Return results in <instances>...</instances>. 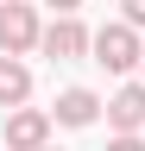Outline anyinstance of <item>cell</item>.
<instances>
[{
    "label": "cell",
    "instance_id": "cell-6",
    "mask_svg": "<svg viewBox=\"0 0 145 151\" xmlns=\"http://www.w3.org/2000/svg\"><path fill=\"white\" fill-rule=\"evenodd\" d=\"M50 120H57V126H95L101 120V94L95 88H63L57 107H50Z\"/></svg>",
    "mask_w": 145,
    "mask_h": 151
},
{
    "label": "cell",
    "instance_id": "cell-1",
    "mask_svg": "<svg viewBox=\"0 0 145 151\" xmlns=\"http://www.w3.org/2000/svg\"><path fill=\"white\" fill-rule=\"evenodd\" d=\"M95 63H101V69H114V76H126V69H139V63H145V44H139V32L126 25V19H114V25H101V32H95Z\"/></svg>",
    "mask_w": 145,
    "mask_h": 151
},
{
    "label": "cell",
    "instance_id": "cell-9",
    "mask_svg": "<svg viewBox=\"0 0 145 151\" xmlns=\"http://www.w3.org/2000/svg\"><path fill=\"white\" fill-rule=\"evenodd\" d=\"M107 151H145V139H107Z\"/></svg>",
    "mask_w": 145,
    "mask_h": 151
},
{
    "label": "cell",
    "instance_id": "cell-12",
    "mask_svg": "<svg viewBox=\"0 0 145 151\" xmlns=\"http://www.w3.org/2000/svg\"><path fill=\"white\" fill-rule=\"evenodd\" d=\"M44 151H50V145H44Z\"/></svg>",
    "mask_w": 145,
    "mask_h": 151
},
{
    "label": "cell",
    "instance_id": "cell-3",
    "mask_svg": "<svg viewBox=\"0 0 145 151\" xmlns=\"http://www.w3.org/2000/svg\"><path fill=\"white\" fill-rule=\"evenodd\" d=\"M38 50L50 57V63H76V57H88V50H95V32H88L82 19H50Z\"/></svg>",
    "mask_w": 145,
    "mask_h": 151
},
{
    "label": "cell",
    "instance_id": "cell-5",
    "mask_svg": "<svg viewBox=\"0 0 145 151\" xmlns=\"http://www.w3.org/2000/svg\"><path fill=\"white\" fill-rule=\"evenodd\" d=\"M44 139H50V113L44 107L6 113V151H44Z\"/></svg>",
    "mask_w": 145,
    "mask_h": 151
},
{
    "label": "cell",
    "instance_id": "cell-4",
    "mask_svg": "<svg viewBox=\"0 0 145 151\" xmlns=\"http://www.w3.org/2000/svg\"><path fill=\"white\" fill-rule=\"evenodd\" d=\"M107 126H114V139H139V126H145V82H126L107 101Z\"/></svg>",
    "mask_w": 145,
    "mask_h": 151
},
{
    "label": "cell",
    "instance_id": "cell-13",
    "mask_svg": "<svg viewBox=\"0 0 145 151\" xmlns=\"http://www.w3.org/2000/svg\"><path fill=\"white\" fill-rule=\"evenodd\" d=\"M139 69H145V63H139Z\"/></svg>",
    "mask_w": 145,
    "mask_h": 151
},
{
    "label": "cell",
    "instance_id": "cell-8",
    "mask_svg": "<svg viewBox=\"0 0 145 151\" xmlns=\"http://www.w3.org/2000/svg\"><path fill=\"white\" fill-rule=\"evenodd\" d=\"M120 6H126V25H133V32H145V0H120Z\"/></svg>",
    "mask_w": 145,
    "mask_h": 151
},
{
    "label": "cell",
    "instance_id": "cell-10",
    "mask_svg": "<svg viewBox=\"0 0 145 151\" xmlns=\"http://www.w3.org/2000/svg\"><path fill=\"white\" fill-rule=\"evenodd\" d=\"M50 6H57V19H76V0H50Z\"/></svg>",
    "mask_w": 145,
    "mask_h": 151
},
{
    "label": "cell",
    "instance_id": "cell-11",
    "mask_svg": "<svg viewBox=\"0 0 145 151\" xmlns=\"http://www.w3.org/2000/svg\"><path fill=\"white\" fill-rule=\"evenodd\" d=\"M0 6H6V0H0Z\"/></svg>",
    "mask_w": 145,
    "mask_h": 151
},
{
    "label": "cell",
    "instance_id": "cell-7",
    "mask_svg": "<svg viewBox=\"0 0 145 151\" xmlns=\"http://www.w3.org/2000/svg\"><path fill=\"white\" fill-rule=\"evenodd\" d=\"M25 101H32V69L19 63V57H0V107L19 113Z\"/></svg>",
    "mask_w": 145,
    "mask_h": 151
},
{
    "label": "cell",
    "instance_id": "cell-2",
    "mask_svg": "<svg viewBox=\"0 0 145 151\" xmlns=\"http://www.w3.org/2000/svg\"><path fill=\"white\" fill-rule=\"evenodd\" d=\"M44 44V25H38V6L25 0H6L0 6V57H25Z\"/></svg>",
    "mask_w": 145,
    "mask_h": 151
}]
</instances>
